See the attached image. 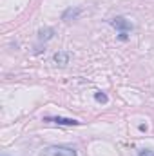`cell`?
<instances>
[{"label":"cell","instance_id":"6da1fadb","mask_svg":"<svg viewBox=\"0 0 154 156\" xmlns=\"http://www.w3.org/2000/svg\"><path fill=\"white\" fill-rule=\"evenodd\" d=\"M44 156H76V151L67 145H53L44 151Z\"/></svg>","mask_w":154,"mask_h":156},{"label":"cell","instance_id":"7a4b0ae2","mask_svg":"<svg viewBox=\"0 0 154 156\" xmlns=\"http://www.w3.org/2000/svg\"><path fill=\"white\" fill-rule=\"evenodd\" d=\"M111 26L116 27V29H120V33H127V31H131L132 29V24L129 22V20H125L123 16H116L111 20Z\"/></svg>","mask_w":154,"mask_h":156},{"label":"cell","instance_id":"3957f363","mask_svg":"<svg viewBox=\"0 0 154 156\" xmlns=\"http://www.w3.org/2000/svg\"><path fill=\"white\" fill-rule=\"evenodd\" d=\"M44 122L49 123H58V125H80V122L75 118H64V116H45Z\"/></svg>","mask_w":154,"mask_h":156},{"label":"cell","instance_id":"277c9868","mask_svg":"<svg viewBox=\"0 0 154 156\" xmlns=\"http://www.w3.org/2000/svg\"><path fill=\"white\" fill-rule=\"evenodd\" d=\"M82 13H83V9H82V7H75V9L71 7V9H67V11L62 15V18H64V20H71V18H73V20H76Z\"/></svg>","mask_w":154,"mask_h":156},{"label":"cell","instance_id":"5b68a950","mask_svg":"<svg viewBox=\"0 0 154 156\" xmlns=\"http://www.w3.org/2000/svg\"><path fill=\"white\" fill-rule=\"evenodd\" d=\"M53 35H54V29H51V27H45V29H40V31H38V40H40V42H45V40H51V38H53Z\"/></svg>","mask_w":154,"mask_h":156},{"label":"cell","instance_id":"8992f818","mask_svg":"<svg viewBox=\"0 0 154 156\" xmlns=\"http://www.w3.org/2000/svg\"><path fill=\"white\" fill-rule=\"evenodd\" d=\"M53 60H54L58 66H62V67H64L65 64H69V55H67V53H56V55L53 56Z\"/></svg>","mask_w":154,"mask_h":156},{"label":"cell","instance_id":"52a82bcc","mask_svg":"<svg viewBox=\"0 0 154 156\" xmlns=\"http://www.w3.org/2000/svg\"><path fill=\"white\" fill-rule=\"evenodd\" d=\"M94 100H96V102H100V104H107V102H109L107 94H105V93H102V91H96V93H94Z\"/></svg>","mask_w":154,"mask_h":156},{"label":"cell","instance_id":"ba28073f","mask_svg":"<svg viewBox=\"0 0 154 156\" xmlns=\"http://www.w3.org/2000/svg\"><path fill=\"white\" fill-rule=\"evenodd\" d=\"M138 156H154V151H151V149H143V151H140Z\"/></svg>","mask_w":154,"mask_h":156},{"label":"cell","instance_id":"9c48e42d","mask_svg":"<svg viewBox=\"0 0 154 156\" xmlns=\"http://www.w3.org/2000/svg\"><path fill=\"white\" fill-rule=\"evenodd\" d=\"M120 38H121V40H127V33H120Z\"/></svg>","mask_w":154,"mask_h":156}]
</instances>
